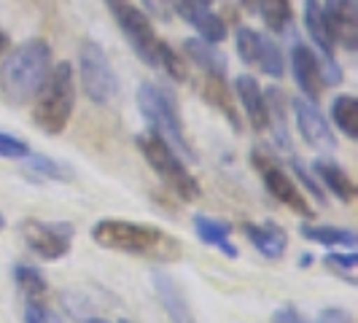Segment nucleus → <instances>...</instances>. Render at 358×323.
Here are the masks:
<instances>
[{"mask_svg": "<svg viewBox=\"0 0 358 323\" xmlns=\"http://www.w3.org/2000/svg\"><path fill=\"white\" fill-rule=\"evenodd\" d=\"M145 3H148V8H151V6H154V0H145Z\"/></svg>", "mask_w": 358, "mask_h": 323, "instance_id": "obj_38", "label": "nucleus"}, {"mask_svg": "<svg viewBox=\"0 0 358 323\" xmlns=\"http://www.w3.org/2000/svg\"><path fill=\"white\" fill-rule=\"evenodd\" d=\"M78 78H81L84 94L97 106H106L119 94L116 71L103 52V46L94 41H84L78 49Z\"/></svg>", "mask_w": 358, "mask_h": 323, "instance_id": "obj_6", "label": "nucleus"}, {"mask_svg": "<svg viewBox=\"0 0 358 323\" xmlns=\"http://www.w3.org/2000/svg\"><path fill=\"white\" fill-rule=\"evenodd\" d=\"M19 234L30 251L43 261L65 259L73 248L76 227L71 221H43V218H24L19 224Z\"/></svg>", "mask_w": 358, "mask_h": 323, "instance_id": "obj_7", "label": "nucleus"}, {"mask_svg": "<svg viewBox=\"0 0 358 323\" xmlns=\"http://www.w3.org/2000/svg\"><path fill=\"white\" fill-rule=\"evenodd\" d=\"M256 11H259V17L264 19V24H267L272 33H286L288 27H291V3L288 0H256Z\"/></svg>", "mask_w": 358, "mask_h": 323, "instance_id": "obj_25", "label": "nucleus"}, {"mask_svg": "<svg viewBox=\"0 0 358 323\" xmlns=\"http://www.w3.org/2000/svg\"><path fill=\"white\" fill-rule=\"evenodd\" d=\"M291 167H294L296 178H299V180H302V183L307 186V192H310V194L315 197V202H318V205H326V197H323V189L318 186V183H315V178H313V175H310V173L305 170V164H302V162H299L296 157H294V159H291Z\"/></svg>", "mask_w": 358, "mask_h": 323, "instance_id": "obj_31", "label": "nucleus"}, {"mask_svg": "<svg viewBox=\"0 0 358 323\" xmlns=\"http://www.w3.org/2000/svg\"><path fill=\"white\" fill-rule=\"evenodd\" d=\"M305 27L323 59H334V36L329 30L321 0H305Z\"/></svg>", "mask_w": 358, "mask_h": 323, "instance_id": "obj_19", "label": "nucleus"}, {"mask_svg": "<svg viewBox=\"0 0 358 323\" xmlns=\"http://www.w3.org/2000/svg\"><path fill=\"white\" fill-rule=\"evenodd\" d=\"M138 108H141L143 119L148 122V129L154 135L167 141L178 154H186L189 159H194V151H192V145L186 143V135H183L178 103H176V97L170 92L159 87V84H154V81H143L138 87Z\"/></svg>", "mask_w": 358, "mask_h": 323, "instance_id": "obj_4", "label": "nucleus"}, {"mask_svg": "<svg viewBox=\"0 0 358 323\" xmlns=\"http://www.w3.org/2000/svg\"><path fill=\"white\" fill-rule=\"evenodd\" d=\"M234 89H237V97H240V103L245 108V116H248L251 127L256 132H264L269 127V108L262 84L253 76H237Z\"/></svg>", "mask_w": 358, "mask_h": 323, "instance_id": "obj_16", "label": "nucleus"}, {"mask_svg": "<svg viewBox=\"0 0 358 323\" xmlns=\"http://www.w3.org/2000/svg\"><path fill=\"white\" fill-rule=\"evenodd\" d=\"M205 100L208 103H213L229 122H232L234 129H240V116H237V110L232 108L229 103V94H227V84H224V78H213V76H205Z\"/></svg>", "mask_w": 358, "mask_h": 323, "instance_id": "obj_26", "label": "nucleus"}, {"mask_svg": "<svg viewBox=\"0 0 358 323\" xmlns=\"http://www.w3.org/2000/svg\"><path fill=\"white\" fill-rule=\"evenodd\" d=\"M331 119L345 138H358V100L353 94H337L331 103Z\"/></svg>", "mask_w": 358, "mask_h": 323, "instance_id": "obj_24", "label": "nucleus"}, {"mask_svg": "<svg viewBox=\"0 0 358 323\" xmlns=\"http://www.w3.org/2000/svg\"><path fill=\"white\" fill-rule=\"evenodd\" d=\"M272 323H307V321L299 315V310H294V307H278L272 313Z\"/></svg>", "mask_w": 358, "mask_h": 323, "instance_id": "obj_33", "label": "nucleus"}, {"mask_svg": "<svg viewBox=\"0 0 358 323\" xmlns=\"http://www.w3.org/2000/svg\"><path fill=\"white\" fill-rule=\"evenodd\" d=\"M6 49H8V36H6L3 30H0V54L6 52Z\"/></svg>", "mask_w": 358, "mask_h": 323, "instance_id": "obj_34", "label": "nucleus"}, {"mask_svg": "<svg viewBox=\"0 0 358 323\" xmlns=\"http://www.w3.org/2000/svg\"><path fill=\"white\" fill-rule=\"evenodd\" d=\"M243 6H245L248 11H256V0H243Z\"/></svg>", "mask_w": 358, "mask_h": 323, "instance_id": "obj_35", "label": "nucleus"}, {"mask_svg": "<svg viewBox=\"0 0 358 323\" xmlns=\"http://www.w3.org/2000/svg\"><path fill=\"white\" fill-rule=\"evenodd\" d=\"M315 323H353V315L345 307H326V310H321Z\"/></svg>", "mask_w": 358, "mask_h": 323, "instance_id": "obj_32", "label": "nucleus"}, {"mask_svg": "<svg viewBox=\"0 0 358 323\" xmlns=\"http://www.w3.org/2000/svg\"><path fill=\"white\" fill-rule=\"evenodd\" d=\"M245 237L264 259H280L288 248V234L278 224H245Z\"/></svg>", "mask_w": 358, "mask_h": 323, "instance_id": "obj_17", "label": "nucleus"}, {"mask_svg": "<svg viewBox=\"0 0 358 323\" xmlns=\"http://www.w3.org/2000/svg\"><path fill=\"white\" fill-rule=\"evenodd\" d=\"M323 264L331 269L334 275L345 278L350 286H356V264H358V253L356 251H348V253H326L323 256Z\"/></svg>", "mask_w": 358, "mask_h": 323, "instance_id": "obj_28", "label": "nucleus"}, {"mask_svg": "<svg viewBox=\"0 0 358 323\" xmlns=\"http://www.w3.org/2000/svg\"><path fill=\"white\" fill-rule=\"evenodd\" d=\"M108 8L113 11V19H116V24L122 27V33L127 36L132 52L138 54L145 65L157 68L162 41L154 33V24H151V19L145 17V11H141L132 0H119V3L108 6Z\"/></svg>", "mask_w": 358, "mask_h": 323, "instance_id": "obj_8", "label": "nucleus"}, {"mask_svg": "<svg viewBox=\"0 0 358 323\" xmlns=\"http://www.w3.org/2000/svg\"><path fill=\"white\" fill-rule=\"evenodd\" d=\"M14 283H17L19 291L27 294L30 299H36V296L49 291V283H46L43 272L36 267H30V264H17V267H14Z\"/></svg>", "mask_w": 358, "mask_h": 323, "instance_id": "obj_27", "label": "nucleus"}, {"mask_svg": "<svg viewBox=\"0 0 358 323\" xmlns=\"http://www.w3.org/2000/svg\"><path fill=\"white\" fill-rule=\"evenodd\" d=\"M90 237L108 251L145 256L157 261H178L183 256V245L178 237L167 234L154 224H138L124 218H103L90 229Z\"/></svg>", "mask_w": 358, "mask_h": 323, "instance_id": "obj_1", "label": "nucleus"}, {"mask_svg": "<svg viewBox=\"0 0 358 323\" xmlns=\"http://www.w3.org/2000/svg\"><path fill=\"white\" fill-rule=\"evenodd\" d=\"M294 108V119H296V129L305 138V143L315 145V148H326L331 151L337 145V138L331 132V124L326 122V116L321 113L318 103L307 100V97H294L291 100Z\"/></svg>", "mask_w": 358, "mask_h": 323, "instance_id": "obj_11", "label": "nucleus"}, {"mask_svg": "<svg viewBox=\"0 0 358 323\" xmlns=\"http://www.w3.org/2000/svg\"><path fill=\"white\" fill-rule=\"evenodd\" d=\"M313 173L321 178L323 186L340 199V202H353L356 199V183H353V178L342 170L337 162L315 159L313 162Z\"/></svg>", "mask_w": 358, "mask_h": 323, "instance_id": "obj_20", "label": "nucleus"}, {"mask_svg": "<svg viewBox=\"0 0 358 323\" xmlns=\"http://www.w3.org/2000/svg\"><path fill=\"white\" fill-rule=\"evenodd\" d=\"M251 159H253V164H256V170H259L262 180H264L267 192L278 199L280 205H286V208H291L294 213L305 215V218H310V215L315 213V210L310 208V202L305 199V194L299 192V183L291 178L278 162L264 157L259 148L251 154Z\"/></svg>", "mask_w": 358, "mask_h": 323, "instance_id": "obj_9", "label": "nucleus"}, {"mask_svg": "<svg viewBox=\"0 0 358 323\" xmlns=\"http://www.w3.org/2000/svg\"><path fill=\"white\" fill-rule=\"evenodd\" d=\"M87 323H110V321H106V318H92V321H87Z\"/></svg>", "mask_w": 358, "mask_h": 323, "instance_id": "obj_37", "label": "nucleus"}, {"mask_svg": "<svg viewBox=\"0 0 358 323\" xmlns=\"http://www.w3.org/2000/svg\"><path fill=\"white\" fill-rule=\"evenodd\" d=\"M194 232H197V237L205 245H213V248H218L224 256L237 259V248L229 243V234H232L229 224H224V221H218V218H210V215L197 213L194 215Z\"/></svg>", "mask_w": 358, "mask_h": 323, "instance_id": "obj_21", "label": "nucleus"}, {"mask_svg": "<svg viewBox=\"0 0 358 323\" xmlns=\"http://www.w3.org/2000/svg\"><path fill=\"white\" fill-rule=\"evenodd\" d=\"M27 170L36 175L38 180H57V183H71L76 178V173L71 170V164L57 162L46 154H30L27 157Z\"/></svg>", "mask_w": 358, "mask_h": 323, "instance_id": "obj_23", "label": "nucleus"}, {"mask_svg": "<svg viewBox=\"0 0 358 323\" xmlns=\"http://www.w3.org/2000/svg\"><path fill=\"white\" fill-rule=\"evenodd\" d=\"M52 71V46L43 38L19 43L0 65V92L8 103H27L36 97L43 78Z\"/></svg>", "mask_w": 358, "mask_h": 323, "instance_id": "obj_2", "label": "nucleus"}, {"mask_svg": "<svg viewBox=\"0 0 358 323\" xmlns=\"http://www.w3.org/2000/svg\"><path fill=\"white\" fill-rule=\"evenodd\" d=\"M24 323H62V318L49 305H43L38 299H30L24 305Z\"/></svg>", "mask_w": 358, "mask_h": 323, "instance_id": "obj_30", "label": "nucleus"}, {"mask_svg": "<svg viewBox=\"0 0 358 323\" xmlns=\"http://www.w3.org/2000/svg\"><path fill=\"white\" fill-rule=\"evenodd\" d=\"M291 73H294V81H296V87L302 89L307 100L318 103L326 84H323L321 76V59L315 57V52L307 43H294L291 46Z\"/></svg>", "mask_w": 358, "mask_h": 323, "instance_id": "obj_13", "label": "nucleus"}, {"mask_svg": "<svg viewBox=\"0 0 358 323\" xmlns=\"http://www.w3.org/2000/svg\"><path fill=\"white\" fill-rule=\"evenodd\" d=\"M299 234L315 243V245H323V248H345V251H356L358 237L353 229H342V227H313V224H302L299 227Z\"/></svg>", "mask_w": 358, "mask_h": 323, "instance_id": "obj_22", "label": "nucleus"}, {"mask_svg": "<svg viewBox=\"0 0 358 323\" xmlns=\"http://www.w3.org/2000/svg\"><path fill=\"white\" fill-rule=\"evenodd\" d=\"M329 30L334 36V43H342V49L356 52L358 49V0H326L321 3Z\"/></svg>", "mask_w": 358, "mask_h": 323, "instance_id": "obj_12", "label": "nucleus"}, {"mask_svg": "<svg viewBox=\"0 0 358 323\" xmlns=\"http://www.w3.org/2000/svg\"><path fill=\"white\" fill-rule=\"evenodd\" d=\"M76 108V76L71 62H57L36 92L33 119L46 135H59Z\"/></svg>", "mask_w": 358, "mask_h": 323, "instance_id": "obj_3", "label": "nucleus"}, {"mask_svg": "<svg viewBox=\"0 0 358 323\" xmlns=\"http://www.w3.org/2000/svg\"><path fill=\"white\" fill-rule=\"evenodd\" d=\"M234 46L237 54L245 65H253L262 73H267L269 78H280L286 71V62H283V52L280 46L272 41V38L256 33L251 27H240L237 38H234Z\"/></svg>", "mask_w": 358, "mask_h": 323, "instance_id": "obj_10", "label": "nucleus"}, {"mask_svg": "<svg viewBox=\"0 0 358 323\" xmlns=\"http://www.w3.org/2000/svg\"><path fill=\"white\" fill-rule=\"evenodd\" d=\"M33 151H30V145H27V141H22V138H17V135H11V132H3L0 129V157L3 159H27Z\"/></svg>", "mask_w": 358, "mask_h": 323, "instance_id": "obj_29", "label": "nucleus"}, {"mask_svg": "<svg viewBox=\"0 0 358 323\" xmlns=\"http://www.w3.org/2000/svg\"><path fill=\"white\" fill-rule=\"evenodd\" d=\"M138 148L145 157L148 167L157 173L164 189H170L176 197L183 202H194L199 197V180L192 175V170L186 167V162L178 157V151L167 141H162L159 135L148 132V135H138Z\"/></svg>", "mask_w": 358, "mask_h": 323, "instance_id": "obj_5", "label": "nucleus"}, {"mask_svg": "<svg viewBox=\"0 0 358 323\" xmlns=\"http://www.w3.org/2000/svg\"><path fill=\"white\" fill-rule=\"evenodd\" d=\"M183 52L205 76H213V78H224L227 76V59H224V54L218 52L215 43H210V41H205V38H186Z\"/></svg>", "mask_w": 358, "mask_h": 323, "instance_id": "obj_18", "label": "nucleus"}, {"mask_svg": "<svg viewBox=\"0 0 358 323\" xmlns=\"http://www.w3.org/2000/svg\"><path fill=\"white\" fill-rule=\"evenodd\" d=\"M3 229H6V215L0 213V232H3Z\"/></svg>", "mask_w": 358, "mask_h": 323, "instance_id": "obj_36", "label": "nucleus"}, {"mask_svg": "<svg viewBox=\"0 0 358 323\" xmlns=\"http://www.w3.org/2000/svg\"><path fill=\"white\" fill-rule=\"evenodd\" d=\"M173 8L178 11L180 17L186 19L199 36L210 43H221L227 38V24L224 19L215 14L213 8L208 6V0H170Z\"/></svg>", "mask_w": 358, "mask_h": 323, "instance_id": "obj_14", "label": "nucleus"}, {"mask_svg": "<svg viewBox=\"0 0 358 323\" xmlns=\"http://www.w3.org/2000/svg\"><path fill=\"white\" fill-rule=\"evenodd\" d=\"M151 280H154L157 296H159L164 313L170 315V321H173V323H197V321H194L192 307H189V302H186L183 288H180V283L173 278V275H170V272H162V269H157V272L151 275Z\"/></svg>", "mask_w": 358, "mask_h": 323, "instance_id": "obj_15", "label": "nucleus"}]
</instances>
